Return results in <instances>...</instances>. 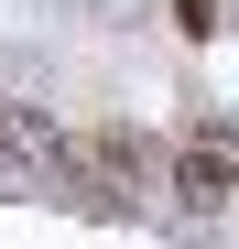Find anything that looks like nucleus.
<instances>
[{
  "label": "nucleus",
  "instance_id": "f257e3e1",
  "mask_svg": "<svg viewBox=\"0 0 239 249\" xmlns=\"http://www.w3.org/2000/svg\"><path fill=\"white\" fill-rule=\"evenodd\" d=\"M65 184L87 217H141V195H152V162L141 141H109V130H76L65 141Z\"/></svg>",
  "mask_w": 239,
  "mask_h": 249
},
{
  "label": "nucleus",
  "instance_id": "f03ea898",
  "mask_svg": "<svg viewBox=\"0 0 239 249\" xmlns=\"http://www.w3.org/2000/svg\"><path fill=\"white\" fill-rule=\"evenodd\" d=\"M22 141H33V130H22V108H0V152H22Z\"/></svg>",
  "mask_w": 239,
  "mask_h": 249
}]
</instances>
